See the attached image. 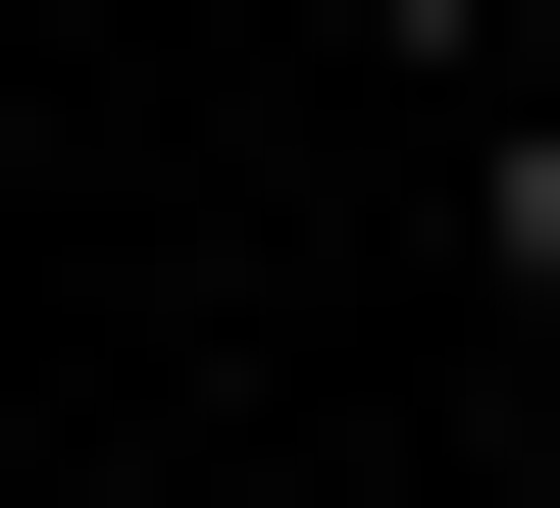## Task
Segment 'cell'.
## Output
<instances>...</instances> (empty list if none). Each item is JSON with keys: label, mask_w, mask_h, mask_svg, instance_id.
<instances>
[{"label": "cell", "mask_w": 560, "mask_h": 508, "mask_svg": "<svg viewBox=\"0 0 560 508\" xmlns=\"http://www.w3.org/2000/svg\"><path fill=\"white\" fill-rule=\"evenodd\" d=\"M458 255H510V305H560V51H510V102H458Z\"/></svg>", "instance_id": "6da1fadb"}]
</instances>
